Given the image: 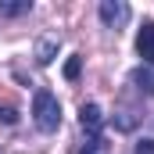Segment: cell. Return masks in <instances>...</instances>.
I'll list each match as a JSON object with an SVG mask.
<instances>
[{
  "label": "cell",
  "instance_id": "cell-6",
  "mask_svg": "<svg viewBox=\"0 0 154 154\" xmlns=\"http://www.w3.org/2000/svg\"><path fill=\"white\" fill-rule=\"evenodd\" d=\"M133 82H136L143 93H151V97H154V68H151V65L136 68V72H133Z\"/></svg>",
  "mask_w": 154,
  "mask_h": 154
},
{
  "label": "cell",
  "instance_id": "cell-3",
  "mask_svg": "<svg viewBox=\"0 0 154 154\" xmlns=\"http://www.w3.org/2000/svg\"><path fill=\"white\" fill-rule=\"evenodd\" d=\"M136 50H140L143 65H154V22H147V25L140 29V36H136Z\"/></svg>",
  "mask_w": 154,
  "mask_h": 154
},
{
  "label": "cell",
  "instance_id": "cell-7",
  "mask_svg": "<svg viewBox=\"0 0 154 154\" xmlns=\"http://www.w3.org/2000/svg\"><path fill=\"white\" fill-rule=\"evenodd\" d=\"M25 11H32V0H0V14H7V18L25 14Z\"/></svg>",
  "mask_w": 154,
  "mask_h": 154
},
{
  "label": "cell",
  "instance_id": "cell-9",
  "mask_svg": "<svg viewBox=\"0 0 154 154\" xmlns=\"http://www.w3.org/2000/svg\"><path fill=\"white\" fill-rule=\"evenodd\" d=\"M104 151V140L100 136H86V143L79 147V154H100Z\"/></svg>",
  "mask_w": 154,
  "mask_h": 154
},
{
  "label": "cell",
  "instance_id": "cell-11",
  "mask_svg": "<svg viewBox=\"0 0 154 154\" xmlns=\"http://www.w3.org/2000/svg\"><path fill=\"white\" fill-rule=\"evenodd\" d=\"M115 122H118V129H133V125H136V118L129 115V111H125V115H118Z\"/></svg>",
  "mask_w": 154,
  "mask_h": 154
},
{
  "label": "cell",
  "instance_id": "cell-1",
  "mask_svg": "<svg viewBox=\"0 0 154 154\" xmlns=\"http://www.w3.org/2000/svg\"><path fill=\"white\" fill-rule=\"evenodd\" d=\"M32 122H36L39 133H57V125H61V104H57V97L50 90H36V97H32Z\"/></svg>",
  "mask_w": 154,
  "mask_h": 154
},
{
  "label": "cell",
  "instance_id": "cell-5",
  "mask_svg": "<svg viewBox=\"0 0 154 154\" xmlns=\"http://www.w3.org/2000/svg\"><path fill=\"white\" fill-rule=\"evenodd\" d=\"M54 54H57V36H43L36 43V61H39V65H50Z\"/></svg>",
  "mask_w": 154,
  "mask_h": 154
},
{
  "label": "cell",
  "instance_id": "cell-12",
  "mask_svg": "<svg viewBox=\"0 0 154 154\" xmlns=\"http://www.w3.org/2000/svg\"><path fill=\"white\" fill-rule=\"evenodd\" d=\"M136 154H154V140H140L136 143Z\"/></svg>",
  "mask_w": 154,
  "mask_h": 154
},
{
  "label": "cell",
  "instance_id": "cell-4",
  "mask_svg": "<svg viewBox=\"0 0 154 154\" xmlns=\"http://www.w3.org/2000/svg\"><path fill=\"white\" fill-rule=\"evenodd\" d=\"M79 122H82V129H86L90 136H100V122H104V115H100V108H97V104H82Z\"/></svg>",
  "mask_w": 154,
  "mask_h": 154
},
{
  "label": "cell",
  "instance_id": "cell-2",
  "mask_svg": "<svg viewBox=\"0 0 154 154\" xmlns=\"http://www.w3.org/2000/svg\"><path fill=\"white\" fill-rule=\"evenodd\" d=\"M100 22L108 29H122L129 22V4L125 0H100Z\"/></svg>",
  "mask_w": 154,
  "mask_h": 154
},
{
  "label": "cell",
  "instance_id": "cell-10",
  "mask_svg": "<svg viewBox=\"0 0 154 154\" xmlns=\"http://www.w3.org/2000/svg\"><path fill=\"white\" fill-rule=\"evenodd\" d=\"M0 122H4V125H14V122H18V111H14V108H0Z\"/></svg>",
  "mask_w": 154,
  "mask_h": 154
},
{
  "label": "cell",
  "instance_id": "cell-8",
  "mask_svg": "<svg viewBox=\"0 0 154 154\" xmlns=\"http://www.w3.org/2000/svg\"><path fill=\"white\" fill-rule=\"evenodd\" d=\"M79 72H82V57H68V61H65V79H68V82H75L79 79Z\"/></svg>",
  "mask_w": 154,
  "mask_h": 154
}]
</instances>
